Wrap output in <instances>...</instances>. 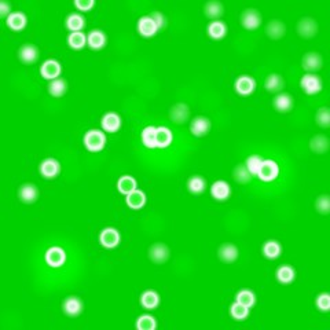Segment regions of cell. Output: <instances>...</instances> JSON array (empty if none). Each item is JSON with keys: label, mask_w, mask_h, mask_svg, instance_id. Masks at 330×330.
Segmentation results:
<instances>
[{"label": "cell", "mask_w": 330, "mask_h": 330, "mask_svg": "<svg viewBox=\"0 0 330 330\" xmlns=\"http://www.w3.org/2000/svg\"><path fill=\"white\" fill-rule=\"evenodd\" d=\"M316 307L321 311H329L330 308V297L328 293H322L316 299Z\"/></svg>", "instance_id": "cell-48"}, {"label": "cell", "mask_w": 330, "mask_h": 330, "mask_svg": "<svg viewBox=\"0 0 330 330\" xmlns=\"http://www.w3.org/2000/svg\"><path fill=\"white\" fill-rule=\"evenodd\" d=\"M241 23L245 29H257L262 25V14L255 8H248L242 13Z\"/></svg>", "instance_id": "cell-4"}, {"label": "cell", "mask_w": 330, "mask_h": 330, "mask_svg": "<svg viewBox=\"0 0 330 330\" xmlns=\"http://www.w3.org/2000/svg\"><path fill=\"white\" fill-rule=\"evenodd\" d=\"M101 124H102V128L105 131L113 133V132H117L120 130V127H121V118L116 113H106L102 117Z\"/></svg>", "instance_id": "cell-22"}, {"label": "cell", "mask_w": 330, "mask_h": 330, "mask_svg": "<svg viewBox=\"0 0 330 330\" xmlns=\"http://www.w3.org/2000/svg\"><path fill=\"white\" fill-rule=\"evenodd\" d=\"M74 6L79 8L80 11H89L91 8L95 6V3H94L92 0H86V1L77 0V1H74Z\"/></svg>", "instance_id": "cell-50"}, {"label": "cell", "mask_w": 330, "mask_h": 330, "mask_svg": "<svg viewBox=\"0 0 330 330\" xmlns=\"http://www.w3.org/2000/svg\"><path fill=\"white\" fill-rule=\"evenodd\" d=\"M120 240H121V237H120V233H118L116 228H111L108 227L105 228L101 231V234H99V241L102 243L105 248H116L118 243H120Z\"/></svg>", "instance_id": "cell-7"}, {"label": "cell", "mask_w": 330, "mask_h": 330, "mask_svg": "<svg viewBox=\"0 0 330 330\" xmlns=\"http://www.w3.org/2000/svg\"><path fill=\"white\" fill-rule=\"evenodd\" d=\"M86 26V20L80 14H70L66 18V28L72 32H81Z\"/></svg>", "instance_id": "cell-36"}, {"label": "cell", "mask_w": 330, "mask_h": 330, "mask_svg": "<svg viewBox=\"0 0 330 330\" xmlns=\"http://www.w3.org/2000/svg\"><path fill=\"white\" fill-rule=\"evenodd\" d=\"M208 35L215 39V40H220L223 37L226 36L227 33V26L226 23L221 21H213L208 25Z\"/></svg>", "instance_id": "cell-27"}, {"label": "cell", "mask_w": 330, "mask_h": 330, "mask_svg": "<svg viewBox=\"0 0 330 330\" xmlns=\"http://www.w3.org/2000/svg\"><path fill=\"white\" fill-rule=\"evenodd\" d=\"M301 88L304 89V92L308 95H315L321 89H322V81L316 76V74L307 73L303 76L300 81Z\"/></svg>", "instance_id": "cell-5"}, {"label": "cell", "mask_w": 330, "mask_h": 330, "mask_svg": "<svg viewBox=\"0 0 330 330\" xmlns=\"http://www.w3.org/2000/svg\"><path fill=\"white\" fill-rule=\"evenodd\" d=\"M322 57L318 52H308L303 58V67L307 72H318L322 67Z\"/></svg>", "instance_id": "cell-13"}, {"label": "cell", "mask_w": 330, "mask_h": 330, "mask_svg": "<svg viewBox=\"0 0 330 330\" xmlns=\"http://www.w3.org/2000/svg\"><path fill=\"white\" fill-rule=\"evenodd\" d=\"M285 25H284V22L279 21V20H272V21L268 22V25H267V28H265V32H267V35L268 37H271V39H281V37L285 35Z\"/></svg>", "instance_id": "cell-26"}, {"label": "cell", "mask_w": 330, "mask_h": 330, "mask_svg": "<svg viewBox=\"0 0 330 330\" xmlns=\"http://www.w3.org/2000/svg\"><path fill=\"white\" fill-rule=\"evenodd\" d=\"M293 98L286 92H281L274 99V108L281 113H289L293 109Z\"/></svg>", "instance_id": "cell-21"}, {"label": "cell", "mask_w": 330, "mask_h": 330, "mask_svg": "<svg viewBox=\"0 0 330 330\" xmlns=\"http://www.w3.org/2000/svg\"><path fill=\"white\" fill-rule=\"evenodd\" d=\"M211 194L215 199H219V201H224L230 197L231 194V189H230V184L224 180H218L212 184L211 187Z\"/></svg>", "instance_id": "cell-18"}, {"label": "cell", "mask_w": 330, "mask_h": 330, "mask_svg": "<svg viewBox=\"0 0 330 330\" xmlns=\"http://www.w3.org/2000/svg\"><path fill=\"white\" fill-rule=\"evenodd\" d=\"M83 311V301L76 297V296H70L64 301V312L69 316H77L80 315Z\"/></svg>", "instance_id": "cell-19"}, {"label": "cell", "mask_w": 330, "mask_h": 330, "mask_svg": "<svg viewBox=\"0 0 330 330\" xmlns=\"http://www.w3.org/2000/svg\"><path fill=\"white\" fill-rule=\"evenodd\" d=\"M223 4L219 1H209L206 3L205 7H204V13L208 18H219L220 15L223 14Z\"/></svg>", "instance_id": "cell-42"}, {"label": "cell", "mask_w": 330, "mask_h": 330, "mask_svg": "<svg viewBox=\"0 0 330 330\" xmlns=\"http://www.w3.org/2000/svg\"><path fill=\"white\" fill-rule=\"evenodd\" d=\"M150 17H152V20L155 22V25H157V28H158V29H164V28L167 26V18H165L161 13H158V11H153V13L150 14Z\"/></svg>", "instance_id": "cell-49"}, {"label": "cell", "mask_w": 330, "mask_h": 330, "mask_svg": "<svg viewBox=\"0 0 330 330\" xmlns=\"http://www.w3.org/2000/svg\"><path fill=\"white\" fill-rule=\"evenodd\" d=\"M45 263L50 267L58 268L62 267L66 262V252L61 246H51L45 252Z\"/></svg>", "instance_id": "cell-3"}, {"label": "cell", "mask_w": 330, "mask_h": 330, "mask_svg": "<svg viewBox=\"0 0 330 330\" xmlns=\"http://www.w3.org/2000/svg\"><path fill=\"white\" fill-rule=\"evenodd\" d=\"M277 278L281 284H290L296 278V271L290 265H282L277 271Z\"/></svg>", "instance_id": "cell-39"}, {"label": "cell", "mask_w": 330, "mask_h": 330, "mask_svg": "<svg viewBox=\"0 0 330 330\" xmlns=\"http://www.w3.org/2000/svg\"><path fill=\"white\" fill-rule=\"evenodd\" d=\"M309 147H311L312 152L322 154L325 152H328V149H329V140H328V138L325 135H316L309 142Z\"/></svg>", "instance_id": "cell-35"}, {"label": "cell", "mask_w": 330, "mask_h": 330, "mask_svg": "<svg viewBox=\"0 0 330 330\" xmlns=\"http://www.w3.org/2000/svg\"><path fill=\"white\" fill-rule=\"evenodd\" d=\"M187 189L191 194H201L206 189V182L202 176H191L187 180Z\"/></svg>", "instance_id": "cell-31"}, {"label": "cell", "mask_w": 330, "mask_h": 330, "mask_svg": "<svg viewBox=\"0 0 330 330\" xmlns=\"http://www.w3.org/2000/svg\"><path fill=\"white\" fill-rule=\"evenodd\" d=\"M230 314L237 321H243L245 318H248V315H249V308L235 301L234 304L230 307Z\"/></svg>", "instance_id": "cell-43"}, {"label": "cell", "mask_w": 330, "mask_h": 330, "mask_svg": "<svg viewBox=\"0 0 330 330\" xmlns=\"http://www.w3.org/2000/svg\"><path fill=\"white\" fill-rule=\"evenodd\" d=\"M263 158L260 157V155H250L246 158V161H245V165H246V168L249 169V172L252 175H257L259 174V171L262 168V164H263Z\"/></svg>", "instance_id": "cell-44"}, {"label": "cell", "mask_w": 330, "mask_h": 330, "mask_svg": "<svg viewBox=\"0 0 330 330\" xmlns=\"http://www.w3.org/2000/svg\"><path fill=\"white\" fill-rule=\"evenodd\" d=\"M20 59H21L23 64H35L37 59H39V50H37L36 45L33 44H25L20 48Z\"/></svg>", "instance_id": "cell-20"}, {"label": "cell", "mask_w": 330, "mask_h": 330, "mask_svg": "<svg viewBox=\"0 0 330 330\" xmlns=\"http://www.w3.org/2000/svg\"><path fill=\"white\" fill-rule=\"evenodd\" d=\"M18 197L21 199L22 202H25V204H32V202H35L39 197V190H37V187L35 184H22L21 187H20V190H18Z\"/></svg>", "instance_id": "cell-16"}, {"label": "cell", "mask_w": 330, "mask_h": 330, "mask_svg": "<svg viewBox=\"0 0 330 330\" xmlns=\"http://www.w3.org/2000/svg\"><path fill=\"white\" fill-rule=\"evenodd\" d=\"M316 209H318V212L323 213V215L329 213V198H328V196L318 197V199H316Z\"/></svg>", "instance_id": "cell-47"}, {"label": "cell", "mask_w": 330, "mask_h": 330, "mask_svg": "<svg viewBox=\"0 0 330 330\" xmlns=\"http://www.w3.org/2000/svg\"><path fill=\"white\" fill-rule=\"evenodd\" d=\"M157 323L154 321L153 316L150 315H142L136 321V328L139 330H153L155 329Z\"/></svg>", "instance_id": "cell-45"}, {"label": "cell", "mask_w": 330, "mask_h": 330, "mask_svg": "<svg viewBox=\"0 0 330 330\" xmlns=\"http://www.w3.org/2000/svg\"><path fill=\"white\" fill-rule=\"evenodd\" d=\"M172 132L167 127H157L155 128V145L157 149H165L172 143Z\"/></svg>", "instance_id": "cell-23"}, {"label": "cell", "mask_w": 330, "mask_h": 330, "mask_svg": "<svg viewBox=\"0 0 330 330\" xmlns=\"http://www.w3.org/2000/svg\"><path fill=\"white\" fill-rule=\"evenodd\" d=\"M61 72H62V67L59 65V62L54 61V59L45 61L43 65H42V67H40V73L47 80H55V79H58Z\"/></svg>", "instance_id": "cell-10"}, {"label": "cell", "mask_w": 330, "mask_h": 330, "mask_svg": "<svg viewBox=\"0 0 330 330\" xmlns=\"http://www.w3.org/2000/svg\"><path fill=\"white\" fill-rule=\"evenodd\" d=\"M146 204V196L140 190H133L127 196V205L132 209H140Z\"/></svg>", "instance_id": "cell-25"}, {"label": "cell", "mask_w": 330, "mask_h": 330, "mask_svg": "<svg viewBox=\"0 0 330 330\" xmlns=\"http://www.w3.org/2000/svg\"><path fill=\"white\" fill-rule=\"evenodd\" d=\"M329 109L328 108H321L316 113V123L318 125H321L323 128H328L330 124L329 121Z\"/></svg>", "instance_id": "cell-46"}, {"label": "cell", "mask_w": 330, "mask_h": 330, "mask_svg": "<svg viewBox=\"0 0 330 330\" xmlns=\"http://www.w3.org/2000/svg\"><path fill=\"white\" fill-rule=\"evenodd\" d=\"M155 128L157 127H153V125H147L146 128H143L142 131V143L147 147V149H157V145H155Z\"/></svg>", "instance_id": "cell-33"}, {"label": "cell", "mask_w": 330, "mask_h": 330, "mask_svg": "<svg viewBox=\"0 0 330 330\" xmlns=\"http://www.w3.org/2000/svg\"><path fill=\"white\" fill-rule=\"evenodd\" d=\"M211 130V120L204 116L196 117L190 124V132L194 136H205Z\"/></svg>", "instance_id": "cell-11"}, {"label": "cell", "mask_w": 330, "mask_h": 330, "mask_svg": "<svg viewBox=\"0 0 330 330\" xmlns=\"http://www.w3.org/2000/svg\"><path fill=\"white\" fill-rule=\"evenodd\" d=\"M149 257L150 260L155 264H162L168 262L169 259V249L167 245L164 243H154L153 246L149 250Z\"/></svg>", "instance_id": "cell-8"}, {"label": "cell", "mask_w": 330, "mask_h": 330, "mask_svg": "<svg viewBox=\"0 0 330 330\" xmlns=\"http://www.w3.org/2000/svg\"><path fill=\"white\" fill-rule=\"evenodd\" d=\"M11 14V6L6 3V1H3V3H0V15L4 18V17H7Z\"/></svg>", "instance_id": "cell-51"}, {"label": "cell", "mask_w": 330, "mask_h": 330, "mask_svg": "<svg viewBox=\"0 0 330 330\" xmlns=\"http://www.w3.org/2000/svg\"><path fill=\"white\" fill-rule=\"evenodd\" d=\"M297 32L301 37L311 39L315 36L318 32V23L312 18H301L297 23Z\"/></svg>", "instance_id": "cell-9"}, {"label": "cell", "mask_w": 330, "mask_h": 330, "mask_svg": "<svg viewBox=\"0 0 330 330\" xmlns=\"http://www.w3.org/2000/svg\"><path fill=\"white\" fill-rule=\"evenodd\" d=\"M108 37L103 33L102 30H91L87 36L88 47H91L92 50H101L105 47Z\"/></svg>", "instance_id": "cell-24"}, {"label": "cell", "mask_w": 330, "mask_h": 330, "mask_svg": "<svg viewBox=\"0 0 330 330\" xmlns=\"http://www.w3.org/2000/svg\"><path fill=\"white\" fill-rule=\"evenodd\" d=\"M284 86H285V81H284L281 74L272 73L265 79V88L270 92H279V91H282Z\"/></svg>", "instance_id": "cell-32"}, {"label": "cell", "mask_w": 330, "mask_h": 330, "mask_svg": "<svg viewBox=\"0 0 330 330\" xmlns=\"http://www.w3.org/2000/svg\"><path fill=\"white\" fill-rule=\"evenodd\" d=\"M256 88V81L250 76H241L235 81V89L241 95H250Z\"/></svg>", "instance_id": "cell-14"}, {"label": "cell", "mask_w": 330, "mask_h": 330, "mask_svg": "<svg viewBox=\"0 0 330 330\" xmlns=\"http://www.w3.org/2000/svg\"><path fill=\"white\" fill-rule=\"evenodd\" d=\"M252 174L249 172V169L246 168V165L245 164H240V165H237L234 168V179L238 182V183L245 184L250 182V179H252Z\"/></svg>", "instance_id": "cell-41"}, {"label": "cell", "mask_w": 330, "mask_h": 330, "mask_svg": "<svg viewBox=\"0 0 330 330\" xmlns=\"http://www.w3.org/2000/svg\"><path fill=\"white\" fill-rule=\"evenodd\" d=\"M218 256L224 263H233L238 259V248L233 243H224L218 250Z\"/></svg>", "instance_id": "cell-17"}, {"label": "cell", "mask_w": 330, "mask_h": 330, "mask_svg": "<svg viewBox=\"0 0 330 330\" xmlns=\"http://www.w3.org/2000/svg\"><path fill=\"white\" fill-rule=\"evenodd\" d=\"M190 117V109L186 103H176L169 111V118L175 124H184Z\"/></svg>", "instance_id": "cell-6"}, {"label": "cell", "mask_w": 330, "mask_h": 330, "mask_svg": "<svg viewBox=\"0 0 330 330\" xmlns=\"http://www.w3.org/2000/svg\"><path fill=\"white\" fill-rule=\"evenodd\" d=\"M106 145V136L99 130H91L84 135V146L89 152H99Z\"/></svg>", "instance_id": "cell-1"}, {"label": "cell", "mask_w": 330, "mask_h": 330, "mask_svg": "<svg viewBox=\"0 0 330 330\" xmlns=\"http://www.w3.org/2000/svg\"><path fill=\"white\" fill-rule=\"evenodd\" d=\"M7 26L13 30H22L26 26V15L23 13H11L7 18Z\"/></svg>", "instance_id": "cell-28"}, {"label": "cell", "mask_w": 330, "mask_h": 330, "mask_svg": "<svg viewBox=\"0 0 330 330\" xmlns=\"http://www.w3.org/2000/svg\"><path fill=\"white\" fill-rule=\"evenodd\" d=\"M117 189L121 194L128 196L130 193H132L133 190H136V180H135L132 176L128 175L121 176L117 182Z\"/></svg>", "instance_id": "cell-29"}, {"label": "cell", "mask_w": 330, "mask_h": 330, "mask_svg": "<svg viewBox=\"0 0 330 330\" xmlns=\"http://www.w3.org/2000/svg\"><path fill=\"white\" fill-rule=\"evenodd\" d=\"M66 91H67V83L64 79H55L50 81L48 84V92L55 98L64 96Z\"/></svg>", "instance_id": "cell-34"}, {"label": "cell", "mask_w": 330, "mask_h": 330, "mask_svg": "<svg viewBox=\"0 0 330 330\" xmlns=\"http://www.w3.org/2000/svg\"><path fill=\"white\" fill-rule=\"evenodd\" d=\"M140 304L147 309H154L160 304V296L154 290H146L140 296Z\"/></svg>", "instance_id": "cell-30"}, {"label": "cell", "mask_w": 330, "mask_h": 330, "mask_svg": "<svg viewBox=\"0 0 330 330\" xmlns=\"http://www.w3.org/2000/svg\"><path fill=\"white\" fill-rule=\"evenodd\" d=\"M279 174V167L274 160H264L262 164V168L257 174V177L263 182H272L274 179H277Z\"/></svg>", "instance_id": "cell-2"}, {"label": "cell", "mask_w": 330, "mask_h": 330, "mask_svg": "<svg viewBox=\"0 0 330 330\" xmlns=\"http://www.w3.org/2000/svg\"><path fill=\"white\" fill-rule=\"evenodd\" d=\"M59 172H61V164L55 158H45L40 164V174L47 179H52V177L58 176Z\"/></svg>", "instance_id": "cell-12"}, {"label": "cell", "mask_w": 330, "mask_h": 330, "mask_svg": "<svg viewBox=\"0 0 330 330\" xmlns=\"http://www.w3.org/2000/svg\"><path fill=\"white\" fill-rule=\"evenodd\" d=\"M67 43L74 50H81L87 44V36L83 32H72L67 37Z\"/></svg>", "instance_id": "cell-40"}, {"label": "cell", "mask_w": 330, "mask_h": 330, "mask_svg": "<svg viewBox=\"0 0 330 330\" xmlns=\"http://www.w3.org/2000/svg\"><path fill=\"white\" fill-rule=\"evenodd\" d=\"M282 246L278 241H267L263 246V255L267 259H277L281 256Z\"/></svg>", "instance_id": "cell-37"}, {"label": "cell", "mask_w": 330, "mask_h": 330, "mask_svg": "<svg viewBox=\"0 0 330 330\" xmlns=\"http://www.w3.org/2000/svg\"><path fill=\"white\" fill-rule=\"evenodd\" d=\"M235 301L237 303H240L242 306H245V307H253L255 306V303H256V296L253 292H250L248 289H243V290H240L237 296H235Z\"/></svg>", "instance_id": "cell-38"}, {"label": "cell", "mask_w": 330, "mask_h": 330, "mask_svg": "<svg viewBox=\"0 0 330 330\" xmlns=\"http://www.w3.org/2000/svg\"><path fill=\"white\" fill-rule=\"evenodd\" d=\"M157 30H158V28H157L155 22L152 20L150 15L142 17L139 20V22H138V32H139L143 37L154 36V35L157 33Z\"/></svg>", "instance_id": "cell-15"}]
</instances>
